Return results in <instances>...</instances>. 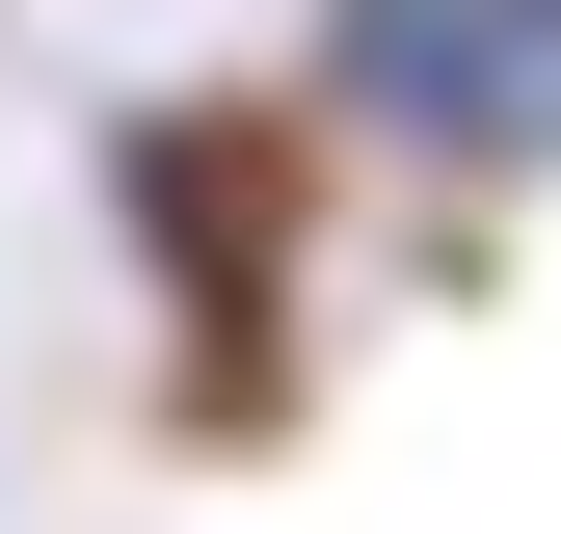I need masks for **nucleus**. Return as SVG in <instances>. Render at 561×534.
<instances>
[{
	"mask_svg": "<svg viewBox=\"0 0 561 534\" xmlns=\"http://www.w3.org/2000/svg\"><path fill=\"white\" fill-rule=\"evenodd\" d=\"M81 187H107V267H134V428L161 454H295L321 428V267L375 214V161L321 134L295 54H187V81H107L81 107Z\"/></svg>",
	"mask_w": 561,
	"mask_h": 534,
	"instance_id": "f257e3e1",
	"label": "nucleus"
},
{
	"mask_svg": "<svg viewBox=\"0 0 561 534\" xmlns=\"http://www.w3.org/2000/svg\"><path fill=\"white\" fill-rule=\"evenodd\" d=\"M295 81L428 214H535L561 187V0H295Z\"/></svg>",
	"mask_w": 561,
	"mask_h": 534,
	"instance_id": "f03ea898",
	"label": "nucleus"
}]
</instances>
